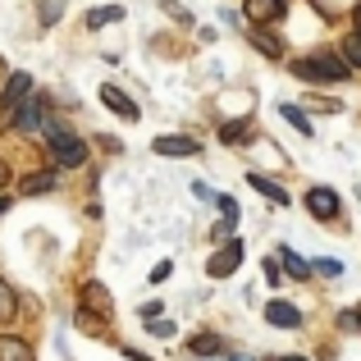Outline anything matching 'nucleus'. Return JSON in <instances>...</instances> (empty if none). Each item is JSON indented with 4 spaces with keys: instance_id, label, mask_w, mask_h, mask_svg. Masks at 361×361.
Returning <instances> with one entry per match:
<instances>
[{
    "instance_id": "1",
    "label": "nucleus",
    "mask_w": 361,
    "mask_h": 361,
    "mask_svg": "<svg viewBox=\"0 0 361 361\" xmlns=\"http://www.w3.org/2000/svg\"><path fill=\"white\" fill-rule=\"evenodd\" d=\"M293 73H298L302 82H348V78H353L348 60H343V55H334V51H320V55H307V60H293Z\"/></svg>"
},
{
    "instance_id": "2",
    "label": "nucleus",
    "mask_w": 361,
    "mask_h": 361,
    "mask_svg": "<svg viewBox=\"0 0 361 361\" xmlns=\"http://www.w3.org/2000/svg\"><path fill=\"white\" fill-rule=\"evenodd\" d=\"M42 128H46V137H51V156H55V165L73 169V165H82V160H87V142H82V137L64 133L60 123H51V119H46Z\"/></svg>"
},
{
    "instance_id": "3",
    "label": "nucleus",
    "mask_w": 361,
    "mask_h": 361,
    "mask_svg": "<svg viewBox=\"0 0 361 361\" xmlns=\"http://www.w3.org/2000/svg\"><path fill=\"white\" fill-rule=\"evenodd\" d=\"M243 256H247V247H243V243H224L220 252L206 261V274H211V279H229V274L243 265Z\"/></svg>"
},
{
    "instance_id": "4",
    "label": "nucleus",
    "mask_w": 361,
    "mask_h": 361,
    "mask_svg": "<svg viewBox=\"0 0 361 361\" xmlns=\"http://www.w3.org/2000/svg\"><path fill=\"white\" fill-rule=\"evenodd\" d=\"M9 123H14L18 133H32V128H42V123H46V101H42V97H27L23 106H18L14 115H9Z\"/></svg>"
},
{
    "instance_id": "5",
    "label": "nucleus",
    "mask_w": 361,
    "mask_h": 361,
    "mask_svg": "<svg viewBox=\"0 0 361 361\" xmlns=\"http://www.w3.org/2000/svg\"><path fill=\"white\" fill-rule=\"evenodd\" d=\"M265 325H274V329H302V311L293 307V302L274 298V302H265Z\"/></svg>"
},
{
    "instance_id": "6",
    "label": "nucleus",
    "mask_w": 361,
    "mask_h": 361,
    "mask_svg": "<svg viewBox=\"0 0 361 361\" xmlns=\"http://www.w3.org/2000/svg\"><path fill=\"white\" fill-rule=\"evenodd\" d=\"M151 147H156V156H197V151H202V142L183 137V133H165V137H156Z\"/></svg>"
},
{
    "instance_id": "7",
    "label": "nucleus",
    "mask_w": 361,
    "mask_h": 361,
    "mask_svg": "<svg viewBox=\"0 0 361 361\" xmlns=\"http://www.w3.org/2000/svg\"><path fill=\"white\" fill-rule=\"evenodd\" d=\"M27 92H32V78H27V73H14V78L5 82V92H0V106H5V115H14V110L23 106Z\"/></svg>"
},
{
    "instance_id": "8",
    "label": "nucleus",
    "mask_w": 361,
    "mask_h": 361,
    "mask_svg": "<svg viewBox=\"0 0 361 361\" xmlns=\"http://www.w3.org/2000/svg\"><path fill=\"white\" fill-rule=\"evenodd\" d=\"M307 206H311L316 220H334V215H338V192H329V188H311Z\"/></svg>"
},
{
    "instance_id": "9",
    "label": "nucleus",
    "mask_w": 361,
    "mask_h": 361,
    "mask_svg": "<svg viewBox=\"0 0 361 361\" xmlns=\"http://www.w3.org/2000/svg\"><path fill=\"white\" fill-rule=\"evenodd\" d=\"M101 101H106V106L115 110L119 119H137V115H142V110H137V106L128 101V92H119L115 82H101Z\"/></svg>"
},
{
    "instance_id": "10",
    "label": "nucleus",
    "mask_w": 361,
    "mask_h": 361,
    "mask_svg": "<svg viewBox=\"0 0 361 361\" xmlns=\"http://www.w3.org/2000/svg\"><path fill=\"white\" fill-rule=\"evenodd\" d=\"M82 311H92V316H110V293L106 283H82Z\"/></svg>"
},
{
    "instance_id": "11",
    "label": "nucleus",
    "mask_w": 361,
    "mask_h": 361,
    "mask_svg": "<svg viewBox=\"0 0 361 361\" xmlns=\"http://www.w3.org/2000/svg\"><path fill=\"white\" fill-rule=\"evenodd\" d=\"M279 14H283V0H247V18L256 27H270Z\"/></svg>"
},
{
    "instance_id": "12",
    "label": "nucleus",
    "mask_w": 361,
    "mask_h": 361,
    "mask_svg": "<svg viewBox=\"0 0 361 361\" xmlns=\"http://www.w3.org/2000/svg\"><path fill=\"white\" fill-rule=\"evenodd\" d=\"M247 42H252L261 55H270V60H279V55H283V42L270 32V27H256V32H247Z\"/></svg>"
},
{
    "instance_id": "13",
    "label": "nucleus",
    "mask_w": 361,
    "mask_h": 361,
    "mask_svg": "<svg viewBox=\"0 0 361 361\" xmlns=\"http://www.w3.org/2000/svg\"><path fill=\"white\" fill-rule=\"evenodd\" d=\"M247 183H252L256 192L265 197V202H274V206H288V192H283V188L274 183V178H265V174H247Z\"/></svg>"
},
{
    "instance_id": "14",
    "label": "nucleus",
    "mask_w": 361,
    "mask_h": 361,
    "mask_svg": "<svg viewBox=\"0 0 361 361\" xmlns=\"http://www.w3.org/2000/svg\"><path fill=\"white\" fill-rule=\"evenodd\" d=\"M55 183H60V174H55V169H42V174H27V178H23V197L55 192Z\"/></svg>"
},
{
    "instance_id": "15",
    "label": "nucleus",
    "mask_w": 361,
    "mask_h": 361,
    "mask_svg": "<svg viewBox=\"0 0 361 361\" xmlns=\"http://www.w3.org/2000/svg\"><path fill=\"white\" fill-rule=\"evenodd\" d=\"M0 361H32V348L14 334H0Z\"/></svg>"
},
{
    "instance_id": "16",
    "label": "nucleus",
    "mask_w": 361,
    "mask_h": 361,
    "mask_svg": "<svg viewBox=\"0 0 361 361\" xmlns=\"http://www.w3.org/2000/svg\"><path fill=\"white\" fill-rule=\"evenodd\" d=\"M279 256H283V270H288L293 279H307V274H311V265L302 261V256L293 252V247H279Z\"/></svg>"
},
{
    "instance_id": "17",
    "label": "nucleus",
    "mask_w": 361,
    "mask_h": 361,
    "mask_svg": "<svg viewBox=\"0 0 361 361\" xmlns=\"http://www.w3.org/2000/svg\"><path fill=\"white\" fill-rule=\"evenodd\" d=\"M119 18H123V9L119 5H106V9H92V14H87V27L97 32V27H106V23H119Z\"/></svg>"
},
{
    "instance_id": "18",
    "label": "nucleus",
    "mask_w": 361,
    "mask_h": 361,
    "mask_svg": "<svg viewBox=\"0 0 361 361\" xmlns=\"http://www.w3.org/2000/svg\"><path fill=\"white\" fill-rule=\"evenodd\" d=\"M60 14H64V0H37V18H42V27L60 23Z\"/></svg>"
},
{
    "instance_id": "19",
    "label": "nucleus",
    "mask_w": 361,
    "mask_h": 361,
    "mask_svg": "<svg viewBox=\"0 0 361 361\" xmlns=\"http://www.w3.org/2000/svg\"><path fill=\"white\" fill-rule=\"evenodd\" d=\"M14 311H18V298H14V288L0 279V325H9V320H14Z\"/></svg>"
},
{
    "instance_id": "20",
    "label": "nucleus",
    "mask_w": 361,
    "mask_h": 361,
    "mask_svg": "<svg viewBox=\"0 0 361 361\" xmlns=\"http://www.w3.org/2000/svg\"><path fill=\"white\" fill-rule=\"evenodd\" d=\"M243 133H247V119H229V123L220 128V142H224V147H238Z\"/></svg>"
},
{
    "instance_id": "21",
    "label": "nucleus",
    "mask_w": 361,
    "mask_h": 361,
    "mask_svg": "<svg viewBox=\"0 0 361 361\" xmlns=\"http://www.w3.org/2000/svg\"><path fill=\"white\" fill-rule=\"evenodd\" d=\"M279 115H283V119H288V123H293V128H298V133H307V137H311V119H307V115H302V110H298V106H279Z\"/></svg>"
},
{
    "instance_id": "22",
    "label": "nucleus",
    "mask_w": 361,
    "mask_h": 361,
    "mask_svg": "<svg viewBox=\"0 0 361 361\" xmlns=\"http://www.w3.org/2000/svg\"><path fill=\"white\" fill-rule=\"evenodd\" d=\"M188 348H192L197 357H211V353H220V338H215V334H197Z\"/></svg>"
},
{
    "instance_id": "23",
    "label": "nucleus",
    "mask_w": 361,
    "mask_h": 361,
    "mask_svg": "<svg viewBox=\"0 0 361 361\" xmlns=\"http://www.w3.org/2000/svg\"><path fill=\"white\" fill-rule=\"evenodd\" d=\"M343 60H348V69H361V37L357 32L343 42Z\"/></svg>"
},
{
    "instance_id": "24",
    "label": "nucleus",
    "mask_w": 361,
    "mask_h": 361,
    "mask_svg": "<svg viewBox=\"0 0 361 361\" xmlns=\"http://www.w3.org/2000/svg\"><path fill=\"white\" fill-rule=\"evenodd\" d=\"M215 206H220V211H224V220H238V202H233V197H215Z\"/></svg>"
},
{
    "instance_id": "25",
    "label": "nucleus",
    "mask_w": 361,
    "mask_h": 361,
    "mask_svg": "<svg viewBox=\"0 0 361 361\" xmlns=\"http://www.w3.org/2000/svg\"><path fill=\"white\" fill-rule=\"evenodd\" d=\"M151 334H156V338H169V334H174V325H169V320H151Z\"/></svg>"
},
{
    "instance_id": "26",
    "label": "nucleus",
    "mask_w": 361,
    "mask_h": 361,
    "mask_svg": "<svg viewBox=\"0 0 361 361\" xmlns=\"http://www.w3.org/2000/svg\"><path fill=\"white\" fill-rule=\"evenodd\" d=\"M169 270H174V265H169V261H160L156 270H151V283H165V279H169Z\"/></svg>"
},
{
    "instance_id": "27",
    "label": "nucleus",
    "mask_w": 361,
    "mask_h": 361,
    "mask_svg": "<svg viewBox=\"0 0 361 361\" xmlns=\"http://www.w3.org/2000/svg\"><path fill=\"white\" fill-rule=\"evenodd\" d=\"M316 270L325 274V279H334V274H338V261H316Z\"/></svg>"
},
{
    "instance_id": "28",
    "label": "nucleus",
    "mask_w": 361,
    "mask_h": 361,
    "mask_svg": "<svg viewBox=\"0 0 361 361\" xmlns=\"http://www.w3.org/2000/svg\"><path fill=\"white\" fill-rule=\"evenodd\" d=\"M338 325H343V329H357V325H361L357 311H343V316H338Z\"/></svg>"
},
{
    "instance_id": "29",
    "label": "nucleus",
    "mask_w": 361,
    "mask_h": 361,
    "mask_svg": "<svg viewBox=\"0 0 361 361\" xmlns=\"http://www.w3.org/2000/svg\"><path fill=\"white\" fill-rule=\"evenodd\" d=\"M9 183V165H5V160H0V188H5Z\"/></svg>"
},
{
    "instance_id": "30",
    "label": "nucleus",
    "mask_w": 361,
    "mask_h": 361,
    "mask_svg": "<svg viewBox=\"0 0 361 361\" xmlns=\"http://www.w3.org/2000/svg\"><path fill=\"white\" fill-rule=\"evenodd\" d=\"M353 27H357V37H361V5L353 9Z\"/></svg>"
},
{
    "instance_id": "31",
    "label": "nucleus",
    "mask_w": 361,
    "mask_h": 361,
    "mask_svg": "<svg viewBox=\"0 0 361 361\" xmlns=\"http://www.w3.org/2000/svg\"><path fill=\"white\" fill-rule=\"evenodd\" d=\"M123 357H128V361H151V357H142V353H133V348H128V353H123Z\"/></svg>"
},
{
    "instance_id": "32",
    "label": "nucleus",
    "mask_w": 361,
    "mask_h": 361,
    "mask_svg": "<svg viewBox=\"0 0 361 361\" xmlns=\"http://www.w3.org/2000/svg\"><path fill=\"white\" fill-rule=\"evenodd\" d=\"M5 211H9V197H5V192H0V215H5Z\"/></svg>"
},
{
    "instance_id": "33",
    "label": "nucleus",
    "mask_w": 361,
    "mask_h": 361,
    "mask_svg": "<svg viewBox=\"0 0 361 361\" xmlns=\"http://www.w3.org/2000/svg\"><path fill=\"white\" fill-rule=\"evenodd\" d=\"M274 361H307V357H274Z\"/></svg>"
},
{
    "instance_id": "34",
    "label": "nucleus",
    "mask_w": 361,
    "mask_h": 361,
    "mask_svg": "<svg viewBox=\"0 0 361 361\" xmlns=\"http://www.w3.org/2000/svg\"><path fill=\"white\" fill-rule=\"evenodd\" d=\"M229 361H252V357H229Z\"/></svg>"
},
{
    "instance_id": "35",
    "label": "nucleus",
    "mask_w": 361,
    "mask_h": 361,
    "mask_svg": "<svg viewBox=\"0 0 361 361\" xmlns=\"http://www.w3.org/2000/svg\"><path fill=\"white\" fill-rule=\"evenodd\" d=\"M357 320H361V302H357Z\"/></svg>"
}]
</instances>
